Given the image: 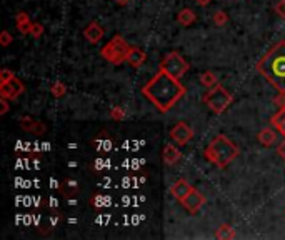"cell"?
I'll return each mask as SVG.
<instances>
[{
    "label": "cell",
    "instance_id": "cell-7",
    "mask_svg": "<svg viewBox=\"0 0 285 240\" xmlns=\"http://www.w3.org/2000/svg\"><path fill=\"white\" fill-rule=\"evenodd\" d=\"M170 139L177 145H187L193 139V129L187 122H179L170 130Z\"/></svg>",
    "mask_w": 285,
    "mask_h": 240
},
{
    "label": "cell",
    "instance_id": "cell-11",
    "mask_svg": "<svg viewBox=\"0 0 285 240\" xmlns=\"http://www.w3.org/2000/svg\"><path fill=\"white\" fill-rule=\"evenodd\" d=\"M192 190H193V187L187 180H184V179H179L172 187H170V193H172V195L177 200H179V202H182V200L189 195Z\"/></svg>",
    "mask_w": 285,
    "mask_h": 240
},
{
    "label": "cell",
    "instance_id": "cell-23",
    "mask_svg": "<svg viewBox=\"0 0 285 240\" xmlns=\"http://www.w3.org/2000/svg\"><path fill=\"white\" fill-rule=\"evenodd\" d=\"M12 42H14V37L10 35L7 30H2V33H0V45H2V47H9Z\"/></svg>",
    "mask_w": 285,
    "mask_h": 240
},
{
    "label": "cell",
    "instance_id": "cell-14",
    "mask_svg": "<svg viewBox=\"0 0 285 240\" xmlns=\"http://www.w3.org/2000/svg\"><path fill=\"white\" fill-rule=\"evenodd\" d=\"M257 139L259 142L264 147H270L275 144V140H277V130L275 129H270V127H265V129H262L259 135H257Z\"/></svg>",
    "mask_w": 285,
    "mask_h": 240
},
{
    "label": "cell",
    "instance_id": "cell-6",
    "mask_svg": "<svg viewBox=\"0 0 285 240\" xmlns=\"http://www.w3.org/2000/svg\"><path fill=\"white\" fill-rule=\"evenodd\" d=\"M189 68H190L189 62H187L179 52H169L160 62V70L167 72L169 75H172L179 80L185 75Z\"/></svg>",
    "mask_w": 285,
    "mask_h": 240
},
{
    "label": "cell",
    "instance_id": "cell-1",
    "mask_svg": "<svg viewBox=\"0 0 285 240\" xmlns=\"http://www.w3.org/2000/svg\"><path fill=\"white\" fill-rule=\"evenodd\" d=\"M185 92L187 90L180 84V80L169 75L164 70H158L142 87V94L145 99H149L153 107L162 113H167L170 108H174V105L185 95Z\"/></svg>",
    "mask_w": 285,
    "mask_h": 240
},
{
    "label": "cell",
    "instance_id": "cell-29",
    "mask_svg": "<svg viewBox=\"0 0 285 240\" xmlns=\"http://www.w3.org/2000/svg\"><path fill=\"white\" fill-rule=\"evenodd\" d=\"M24 22H30V19L25 12H19L15 15V24H24Z\"/></svg>",
    "mask_w": 285,
    "mask_h": 240
},
{
    "label": "cell",
    "instance_id": "cell-3",
    "mask_svg": "<svg viewBox=\"0 0 285 240\" xmlns=\"http://www.w3.org/2000/svg\"><path fill=\"white\" fill-rule=\"evenodd\" d=\"M205 158L219 169H225L232 160L238 157V148L233 142L225 135H217L209 142L203 150Z\"/></svg>",
    "mask_w": 285,
    "mask_h": 240
},
{
    "label": "cell",
    "instance_id": "cell-33",
    "mask_svg": "<svg viewBox=\"0 0 285 240\" xmlns=\"http://www.w3.org/2000/svg\"><path fill=\"white\" fill-rule=\"evenodd\" d=\"M117 2L120 4V5H125V4H127V0H117Z\"/></svg>",
    "mask_w": 285,
    "mask_h": 240
},
{
    "label": "cell",
    "instance_id": "cell-10",
    "mask_svg": "<svg viewBox=\"0 0 285 240\" xmlns=\"http://www.w3.org/2000/svg\"><path fill=\"white\" fill-rule=\"evenodd\" d=\"M84 37L87 38L90 44L95 45L104 37V28H102L100 24H97V22H90V24L84 28Z\"/></svg>",
    "mask_w": 285,
    "mask_h": 240
},
{
    "label": "cell",
    "instance_id": "cell-4",
    "mask_svg": "<svg viewBox=\"0 0 285 240\" xmlns=\"http://www.w3.org/2000/svg\"><path fill=\"white\" fill-rule=\"evenodd\" d=\"M202 102L215 113V115H220V113H224L227 108L232 105L233 97L227 92L220 84H217L215 87L209 89L207 92L203 94Z\"/></svg>",
    "mask_w": 285,
    "mask_h": 240
},
{
    "label": "cell",
    "instance_id": "cell-22",
    "mask_svg": "<svg viewBox=\"0 0 285 240\" xmlns=\"http://www.w3.org/2000/svg\"><path fill=\"white\" fill-rule=\"evenodd\" d=\"M110 117L113 120H117V122H122V120L127 117V112H125V108H122V107H112L110 108Z\"/></svg>",
    "mask_w": 285,
    "mask_h": 240
},
{
    "label": "cell",
    "instance_id": "cell-18",
    "mask_svg": "<svg viewBox=\"0 0 285 240\" xmlns=\"http://www.w3.org/2000/svg\"><path fill=\"white\" fill-rule=\"evenodd\" d=\"M215 237L219 240H232V238H235V228L229 224H222L217 230H215Z\"/></svg>",
    "mask_w": 285,
    "mask_h": 240
},
{
    "label": "cell",
    "instance_id": "cell-8",
    "mask_svg": "<svg viewBox=\"0 0 285 240\" xmlns=\"http://www.w3.org/2000/svg\"><path fill=\"white\" fill-rule=\"evenodd\" d=\"M24 90H25V85L22 84L17 77L9 80V82L0 84V97H2V99H7V100L17 99L20 94H24Z\"/></svg>",
    "mask_w": 285,
    "mask_h": 240
},
{
    "label": "cell",
    "instance_id": "cell-19",
    "mask_svg": "<svg viewBox=\"0 0 285 240\" xmlns=\"http://www.w3.org/2000/svg\"><path fill=\"white\" fill-rule=\"evenodd\" d=\"M200 84L203 85V87L212 89V87H215V85L219 84V78H217V75H215L214 72L207 70V72L200 73Z\"/></svg>",
    "mask_w": 285,
    "mask_h": 240
},
{
    "label": "cell",
    "instance_id": "cell-28",
    "mask_svg": "<svg viewBox=\"0 0 285 240\" xmlns=\"http://www.w3.org/2000/svg\"><path fill=\"white\" fill-rule=\"evenodd\" d=\"M9 112V100L0 97V115H5Z\"/></svg>",
    "mask_w": 285,
    "mask_h": 240
},
{
    "label": "cell",
    "instance_id": "cell-13",
    "mask_svg": "<svg viewBox=\"0 0 285 240\" xmlns=\"http://www.w3.org/2000/svg\"><path fill=\"white\" fill-rule=\"evenodd\" d=\"M145 59H147V54L140 47H130L129 55H127V64L130 67L139 68L145 62Z\"/></svg>",
    "mask_w": 285,
    "mask_h": 240
},
{
    "label": "cell",
    "instance_id": "cell-5",
    "mask_svg": "<svg viewBox=\"0 0 285 240\" xmlns=\"http://www.w3.org/2000/svg\"><path fill=\"white\" fill-rule=\"evenodd\" d=\"M130 45L127 44L122 35H115L110 38V42L102 47L100 55L104 57L107 62H110L112 65H120L124 62H127V55H129Z\"/></svg>",
    "mask_w": 285,
    "mask_h": 240
},
{
    "label": "cell",
    "instance_id": "cell-25",
    "mask_svg": "<svg viewBox=\"0 0 285 240\" xmlns=\"http://www.w3.org/2000/svg\"><path fill=\"white\" fill-rule=\"evenodd\" d=\"M273 10H275V14L280 17V19L285 20V0H278L275 4V7H273Z\"/></svg>",
    "mask_w": 285,
    "mask_h": 240
},
{
    "label": "cell",
    "instance_id": "cell-12",
    "mask_svg": "<svg viewBox=\"0 0 285 240\" xmlns=\"http://www.w3.org/2000/svg\"><path fill=\"white\" fill-rule=\"evenodd\" d=\"M162 158H164V162L167 165H175L182 158L180 148H177L174 144H167L164 147V150H162Z\"/></svg>",
    "mask_w": 285,
    "mask_h": 240
},
{
    "label": "cell",
    "instance_id": "cell-21",
    "mask_svg": "<svg viewBox=\"0 0 285 240\" xmlns=\"http://www.w3.org/2000/svg\"><path fill=\"white\" fill-rule=\"evenodd\" d=\"M212 20H214V24L215 25H225L227 22H229V15H227L224 10H217V12L214 14V17H212Z\"/></svg>",
    "mask_w": 285,
    "mask_h": 240
},
{
    "label": "cell",
    "instance_id": "cell-31",
    "mask_svg": "<svg viewBox=\"0 0 285 240\" xmlns=\"http://www.w3.org/2000/svg\"><path fill=\"white\" fill-rule=\"evenodd\" d=\"M277 155H278V157H280V158L283 160V162H285V140L282 142V144H280V145H278V147H277Z\"/></svg>",
    "mask_w": 285,
    "mask_h": 240
},
{
    "label": "cell",
    "instance_id": "cell-24",
    "mask_svg": "<svg viewBox=\"0 0 285 240\" xmlns=\"http://www.w3.org/2000/svg\"><path fill=\"white\" fill-rule=\"evenodd\" d=\"M15 75L14 72L10 70V68H2V72H0V84L2 82H9V80H12Z\"/></svg>",
    "mask_w": 285,
    "mask_h": 240
},
{
    "label": "cell",
    "instance_id": "cell-16",
    "mask_svg": "<svg viewBox=\"0 0 285 240\" xmlns=\"http://www.w3.org/2000/svg\"><path fill=\"white\" fill-rule=\"evenodd\" d=\"M195 20H197V15L189 7L182 9L180 12L177 14V22H179L180 25H184V27H190L192 24H195Z\"/></svg>",
    "mask_w": 285,
    "mask_h": 240
},
{
    "label": "cell",
    "instance_id": "cell-15",
    "mask_svg": "<svg viewBox=\"0 0 285 240\" xmlns=\"http://www.w3.org/2000/svg\"><path fill=\"white\" fill-rule=\"evenodd\" d=\"M20 127L25 130V132H35V134H40L45 130L44 124L38 122V120H33L32 117H22L20 118Z\"/></svg>",
    "mask_w": 285,
    "mask_h": 240
},
{
    "label": "cell",
    "instance_id": "cell-20",
    "mask_svg": "<svg viewBox=\"0 0 285 240\" xmlns=\"http://www.w3.org/2000/svg\"><path fill=\"white\" fill-rule=\"evenodd\" d=\"M50 92H52V95L55 97V99H62V97L67 94V87H65V84L55 82L52 87H50Z\"/></svg>",
    "mask_w": 285,
    "mask_h": 240
},
{
    "label": "cell",
    "instance_id": "cell-9",
    "mask_svg": "<svg viewBox=\"0 0 285 240\" xmlns=\"http://www.w3.org/2000/svg\"><path fill=\"white\" fill-rule=\"evenodd\" d=\"M205 202H207V198H205L203 193H200L198 190H195V188H193V190L184 200H182L180 204H182V207L187 210V212L197 214L198 210H200L203 205H205Z\"/></svg>",
    "mask_w": 285,
    "mask_h": 240
},
{
    "label": "cell",
    "instance_id": "cell-32",
    "mask_svg": "<svg viewBox=\"0 0 285 240\" xmlns=\"http://www.w3.org/2000/svg\"><path fill=\"white\" fill-rule=\"evenodd\" d=\"M195 2L200 5V7H207V5L212 2V0H195Z\"/></svg>",
    "mask_w": 285,
    "mask_h": 240
},
{
    "label": "cell",
    "instance_id": "cell-34",
    "mask_svg": "<svg viewBox=\"0 0 285 240\" xmlns=\"http://www.w3.org/2000/svg\"><path fill=\"white\" fill-rule=\"evenodd\" d=\"M283 212H285V209H283Z\"/></svg>",
    "mask_w": 285,
    "mask_h": 240
},
{
    "label": "cell",
    "instance_id": "cell-2",
    "mask_svg": "<svg viewBox=\"0 0 285 240\" xmlns=\"http://www.w3.org/2000/svg\"><path fill=\"white\" fill-rule=\"evenodd\" d=\"M257 72L278 92H285V40L277 42L257 62Z\"/></svg>",
    "mask_w": 285,
    "mask_h": 240
},
{
    "label": "cell",
    "instance_id": "cell-27",
    "mask_svg": "<svg viewBox=\"0 0 285 240\" xmlns=\"http://www.w3.org/2000/svg\"><path fill=\"white\" fill-rule=\"evenodd\" d=\"M17 28H19V32H20V33H24V35H27V33H30L32 22H24V24H17Z\"/></svg>",
    "mask_w": 285,
    "mask_h": 240
},
{
    "label": "cell",
    "instance_id": "cell-17",
    "mask_svg": "<svg viewBox=\"0 0 285 240\" xmlns=\"http://www.w3.org/2000/svg\"><path fill=\"white\" fill-rule=\"evenodd\" d=\"M270 125L277 130L278 134L285 137V107L280 108V110L275 112L270 117Z\"/></svg>",
    "mask_w": 285,
    "mask_h": 240
},
{
    "label": "cell",
    "instance_id": "cell-26",
    "mask_svg": "<svg viewBox=\"0 0 285 240\" xmlns=\"http://www.w3.org/2000/svg\"><path fill=\"white\" fill-rule=\"evenodd\" d=\"M44 33V25H40V24H32V28H30V35L32 37H35V38H38Z\"/></svg>",
    "mask_w": 285,
    "mask_h": 240
},
{
    "label": "cell",
    "instance_id": "cell-30",
    "mask_svg": "<svg viewBox=\"0 0 285 240\" xmlns=\"http://www.w3.org/2000/svg\"><path fill=\"white\" fill-rule=\"evenodd\" d=\"M273 102H275V105L283 108L285 107V92H280V95H277L275 99H273Z\"/></svg>",
    "mask_w": 285,
    "mask_h": 240
}]
</instances>
